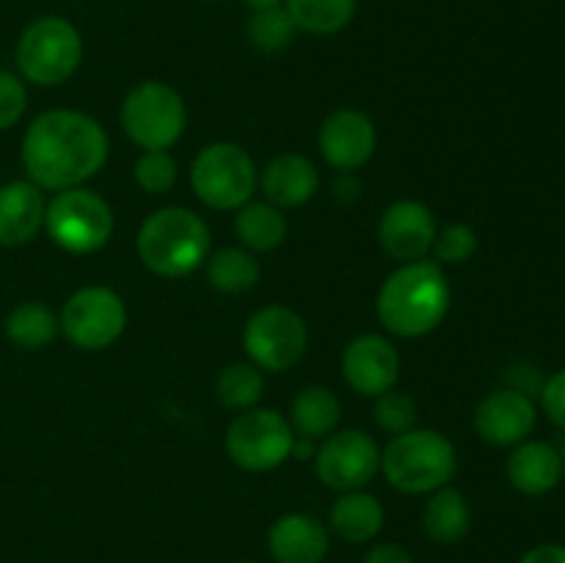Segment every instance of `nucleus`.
Segmentation results:
<instances>
[{"instance_id": "nucleus-1", "label": "nucleus", "mask_w": 565, "mask_h": 563, "mask_svg": "<svg viewBox=\"0 0 565 563\" xmlns=\"http://www.w3.org/2000/svg\"><path fill=\"white\" fill-rule=\"evenodd\" d=\"M110 141L94 116L72 108L39 114L22 136V166L42 191L81 188L105 166Z\"/></svg>"}, {"instance_id": "nucleus-2", "label": "nucleus", "mask_w": 565, "mask_h": 563, "mask_svg": "<svg viewBox=\"0 0 565 563\" xmlns=\"http://www.w3.org/2000/svg\"><path fill=\"white\" fill-rule=\"evenodd\" d=\"M450 301L452 290L445 268L434 259H417L386 276L375 298V312L386 331L417 340L439 329L450 312Z\"/></svg>"}, {"instance_id": "nucleus-3", "label": "nucleus", "mask_w": 565, "mask_h": 563, "mask_svg": "<svg viewBox=\"0 0 565 563\" xmlns=\"http://www.w3.org/2000/svg\"><path fill=\"white\" fill-rule=\"evenodd\" d=\"M136 252L143 268L163 279H180L207 263L213 235L207 221L193 210L171 204L149 215L136 235Z\"/></svg>"}, {"instance_id": "nucleus-4", "label": "nucleus", "mask_w": 565, "mask_h": 563, "mask_svg": "<svg viewBox=\"0 0 565 563\" xmlns=\"http://www.w3.org/2000/svg\"><path fill=\"white\" fill-rule=\"evenodd\" d=\"M381 472L401 495H430L456 478L458 453L441 431L412 428L392 436L381 453Z\"/></svg>"}, {"instance_id": "nucleus-5", "label": "nucleus", "mask_w": 565, "mask_h": 563, "mask_svg": "<svg viewBox=\"0 0 565 563\" xmlns=\"http://www.w3.org/2000/svg\"><path fill=\"white\" fill-rule=\"evenodd\" d=\"M17 70L22 81L53 88L70 81L83 61V36L66 17L44 14L28 22L17 39Z\"/></svg>"}, {"instance_id": "nucleus-6", "label": "nucleus", "mask_w": 565, "mask_h": 563, "mask_svg": "<svg viewBox=\"0 0 565 563\" xmlns=\"http://www.w3.org/2000/svg\"><path fill=\"white\" fill-rule=\"evenodd\" d=\"M119 125L136 147L169 149L188 127L185 99L169 83L143 81L121 99Z\"/></svg>"}, {"instance_id": "nucleus-7", "label": "nucleus", "mask_w": 565, "mask_h": 563, "mask_svg": "<svg viewBox=\"0 0 565 563\" xmlns=\"http://www.w3.org/2000/svg\"><path fill=\"white\" fill-rule=\"evenodd\" d=\"M191 185L199 202L213 210L243 208L259 185V171L252 155L232 141H215L199 149L191 163Z\"/></svg>"}, {"instance_id": "nucleus-8", "label": "nucleus", "mask_w": 565, "mask_h": 563, "mask_svg": "<svg viewBox=\"0 0 565 563\" xmlns=\"http://www.w3.org/2000/svg\"><path fill=\"white\" fill-rule=\"evenodd\" d=\"M44 230L64 252L94 254L108 246L114 235V210L88 188H66L50 199Z\"/></svg>"}, {"instance_id": "nucleus-9", "label": "nucleus", "mask_w": 565, "mask_h": 563, "mask_svg": "<svg viewBox=\"0 0 565 563\" xmlns=\"http://www.w3.org/2000/svg\"><path fill=\"white\" fill-rule=\"evenodd\" d=\"M292 442L296 431L290 419L265 406L237 412L224 436L230 458L246 472H270L281 467L287 458H292Z\"/></svg>"}, {"instance_id": "nucleus-10", "label": "nucleus", "mask_w": 565, "mask_h": 563, "mask_svg": "<svg viewBox=\"0 0 565 563\" xmlns=\"http://www.w3.org/2000/svg\"><path fill=\"white\" fill-rule=\"evenodd\" d=\"M243 348L252 364L265 373H287L301 362L309 348L307 320L281 304L257 309L243 329Z\"/></svg>"}, {"instance_id": "nucleus-11", "label": "nucleus", "mask_w": 565, "mask_h": 563, "mask_svg": "<svg viewBox=\"0 0 565 563\" xmlns=\"http://www.w3.org/2000/svg\"><path fill=\"white\" fill-rule=\"evenodd\" d=\"M58 326L81 351H105L125 334L127 307L110 287L88 285L66 298Z\"/></svg>"}, {"instance_id": "nucleus-12", "label": "nucleus", "mask_w": 565, "mask_h": 563, "mask_svg": "<svg viewBox=\"0 0 565 563\" xmlns=\"http://www.w3.org/2000/svg\"><path fill=\"white\" fill-rule=\"evenodd\" d=\"M381 472V450L370 434L359 428L334 431L315 450V475L326 489L359 491Z\"/></svg>"}, {"instance_id": "nucleus-13", "label": "nucleus", "mask_w": 565, "mask_h": 563, "mask_svg": "<svg viewBox=\"0 0 565 563\" xmlns=\"http://www.w3.org/2000/svg\"><path fill=\"white\" fill-rule=\"evenodd\" d=\"M539 403L513 386L489 392L475 408V431L491 447H516L519 442L533 436Z\"/></svg>"}, {"instance_id": "nucleus-14", "label": "nucleus", "mask_w": 565, "mask_h": 563, "mask_svg": "<svg viewBox=\"0 0 565 563\" xmlns=\"http://www.w3.org/2000/svg\"><path fill=\"white\" fill-rule=\"evenodd\" d=\"M342 379L356 395L379 397L401 379V353L384 334H359L342 351Z\"/></svg>"}, {"instance_id": "nucleus-15", "label": "nucleus", "mask_w": 565, "mask_h": 563, "mask_svg": "<svg viewBox=\"0 0 565 563\" xmlns=\"http://www.w3.org/2000/svg\"><path fill=\"white\" fill-rule=\"evenodd\" d=\"M436 215L428 204L401 199L384 210L379 221V243L397 263H417L425 259L436 241Z\"/></svg>"}, {"instance_id": "nucleus-16", "label": "nucleus", "mask_w": 565, "mask_h": 563, "mask_svg": "<svg viewBox=\"0 0 565 563\" xmlns=\"http://www.w3.org/2000/svg\"><path fill=\"white\" fill-rule=\"evenodd\" d=\"M379 132L364 110L340 108L320 125L318 149L337 171H356L375 155Z\"/></svg>"}, {"instance_id": "nucleus-17", "label": "nucleus", "mask_w": 565, "mask_h": 563, "mask_svg": "<svg viewBox=\"0 0 565 563\" xmlns=\"http://www.w3.org/2000/svg\"><path fill=\"white\" fill-rule=\"evenodd\" d=\"M329 528L312 513H285L268 530V552L276 563H323Z\"/></svg>"}, {"instance_id": "nucleus-18", "label": "nucleus", "mask_w": 565, "mask_h": 563, "mask_svg": "<svg viewBox=\"0 0 565 563\" xmlns=\"http://www.w3.org/2000/svg\"><path fill=\"white\" fill-rule=\"evenodd\" d=\"M508 484L524 497H544L563 480V461L557 445L544 439H524L511 447L505 461Z\"/></svg>"}, {"instance_id": "nucleus-19", "label": "nucleus", "mask_w": 565, "mask_h": 563, "mask_svg": "<svg viewBox=\"0 0 565 563\" xmlns=\"http://www.w3.org/2000/svg\"><path fill=\"white\" fill-rule=\"evenodd\" d=\"M47 202L42 188L31 180H11L0 185V246L20 248L31 243L44 226Z\"/></svg>"}, {"instance_id": "nucleus-20", "label": "nucleus", "mask_w": 565, "mask_h": 563, "mask_svg": "<svg viewBox=\"0 0 565 563\" xmlns=\"http://www.w3.org/2000/svg\"><path fill=\"white\" fill-rule=\"evenodd\" d=\"M265 202L276 208H301L320 191V171L307 155L281 152L259 174Z\"/></svg>"}, {"instance_id": "nucleus-21", "label": "nucleus", "mask_w": 565, "mask_h": 563, "mask_svg": "<svg viewBox=\"0 0 565 563\" xmlns=\"http://www.w3.org/2000/svg\"><path fill=\"white\" fill-rule=\"evenodd\" d=\"M384 506L370 491H342L329 511V530L348 544H370L384 530Z\"/></svg>"}, {"instance_id": "nucleus-22", "label": "nucleus", "mask_w": 565, "mask_h": 563, "mask_svg": "<svg viewBox=\"0 0 565 563\" xmlns=\"http://www.w3.org/2000/svg\"><path fill=\"white\" fill-rule=\"evenodd\" d=\"M469 528H472V508H469L463 491L452 489V486L430 491L423 508V530L430 541L452 546L467 539Z\"/></svg>"}, {"instance_id": "nucleus-23", "label": "nucleus", "mask_w": 565, "mask_h": 563, "mask_svg": "<svg viewBox=\"0 0 565 563\" xmlns=\"http://www.w3.org/2000/svg\"><path fill=\"white\" fill-rule=\"evenodd\" d=\"M342 419V403L329 386L312 384L296 395L290 406V425L296 436L303 439H323L337 431Z\"/></svg>"}, {"instance_id": "nucleus-24", "label": "nucleus", "mask_w": 565, "mask_h": 563, "mask_svg": "<svg viewBox=\"0 0 565 563\" xmlns=\"http://www.w3.org/2000/svg\"><path fill=\"white\" fill-rule=\"evenodd\" d=\"M237 241L248 252H274L285 243L287 237V219L281 210L270 202H246L243 208L235 210V221H232Z\"/></svg>"}, {"instance_id": "nucleus-25", "label": "nucleus", "mask_w": 565, "mask_h": 563, "mask_svg": "<svg viewBox=\"0 0 565 563\" xmlns=\"http://www.w3.org/2000/svg\"><path fill=\"white\" fill-rule=\"evenodd\" d=\"M3 331L11 346L22 348V351H39V348H47L58 337L61 326L58 315L47 304L25 301L11 309Z\"/></svg>"}, {"instance_id": "nucleus-26", "label": "nucleus", "mask_w": 565, "mask_h": 563, "mask_svg": "<svg viewBox=\"0 0 565 563\" xmlns=\"http://www.w3.org/2000/svg\"><path fill=\"white\" fill-rule=\"evenodd\" d=\"M207 279L215 290L226 293V296H241L248 293L263 276L259 259L254 252L237 246H224L218 252H210L207 257Z\"/></svg>"}, {"instance_id": "nucleus-27", "label": "nucleus", "mask_w": 565, "mask_h": 563, "mask_svg": "<svg viewBox=\"0 0 565 563\" xmlns=\"http://www.w3.org/2000/svg\"><path fill=\"white\" fill-rule=\"evenodd\" d=\"M298 31L309 36H334L356 17V0H285Z\"/></svg>"}, {"instance_id": "nucleus-28", "label": "nucleus", "mask_w": 565, "mask_h": 563, "mask_svg": "<svg viewBox=\"0 0 565 563\" xmlns=\"http://www.w3.org/2000/svg\"><path fill=\"white\" fill-rule=\"evenodd\" d=\"M265 392L263 370L252 362H232L215 381V395L232 412H246L259 403Z\"/></svg>"}, {"instance_id": "nucleus-29", "label": "nucleus", "mask_w": 565, "mask_h": 563, "mask_svg": "<svg viewBox=\"0 0 565 563\" xmlns=\"http://www.w3.org/2000/svg\"><path fill=\"white\" fill-rule=\"evenodd\" d=\"M296 22L287 14L285 6H270V9L254 11L248 20V42L263 53H279L296 39Z\"/></svg>"}, {"instance_id": "nucleus-30", "label": "nucleus", "mask_w": 565, "mask_h": 563, "mask_svg": "<svg viewBox=\"0 0 565 563\" xmlns=\"http://www.w3.org/2000/svg\"><path fill=\"white\" fill-rule=\"evenodd\" d=\"M138 188L147 193H166L177 182V160L166 149H143L132 166Z\"/></svg>"}, {"instance_id": "nucleus-31", "label": "nucleus", "mask_w": 565, "mask_h": 563, "mask_svg": "<svg viewBox=\"0 0 565 563\" xmlns=\"http://www.w3.org/2000/svg\"><path fill=\"white\" fill-rule=\"evenodd\" d=\"M375 425H379L384 434L397 436L406 434L417 423V403L406 392L390 390L384 395L375 397Z\"/></svg>"}, {"instance_id": "nucleus-32", "label": "nucleus", "mask_w": 565, "mask_h": 563, "mask_svg": "<svg viewBox=\"0 0 565 563\" xmlns=\"http://www.w3.org/2000/svg\"><path fill=\"white\" fill-rule=\"evenodd\" d=\"M434 263L445 265H463L467 259H472V254L478 252V232L469 224H447L445 230L436 232L434 241Z\"/></svg>"}, {"instance_id": "nucleus-33", "label": "nucleus", "mask_w": 565, "mask_h": 563, "mask_svg": "<svg viewBox=\"0 0 565 563\" xmlns=\"http://www.w3.org/2000/svg\"><path fill=\"white\" fill-rule=\"evenodd\" d=\"M28 108V88L20 75L0 70V132L11 130Z\"/></svg>"}, {"instance_id": "nucleus-34", "label": "nucleus", "mask_w": 565, "mask_h": 563, "mask_svg": "<svg viewBox=\"0 0 565 563\" xmlns=\"http://www.w3.org/2000/svg\"><path fill=\"white\" fill-rule=\"evenodd\" d=\"M539 406L550 417V423L557 425L565 434V368L544 381L539 392Z\"/></svg>"}, {"instance_id": "nucleus-35", "label": "nucleus", "mask_w": 565, "mask_h": 563, "mask_svg": "<svg viewBox=\"0 0 565 563\" xmlns=\"http://www.w3.org/2000/svg\"><path fill=\"white\" fill-rule=\"evenodd\" d=\"M544 381L546 379H541L539 368H533V364H516V368H511V373H508L505 386H513V390L524 392V395L530 397H539Z\"/></svg>"}, {"instance_id": "nucleus-36", "label": "nucleus", "mask_w": 565, "mask_h": 563, "mask_svg": "<svg viewBox=\"0 0 565 563\" xmlns=\"http://www.w3.org/2000/svg\"><path fill=\"white\" fill-rule=\"evenodd\" d=\"M364 563H414L412 552L401 544H375L364 555Z\"/></svg>"}, {"instance_id": "nucleus-37", "label": "nucleus", "mask_w": 565, "mask_h": 563, "mask_svg": "<svg viewBox=\"0 0 565 563\" xmlns=\"http://www.w3.org/2000/svg\"><path fill=\"white\" fill-rule=\"evenodd\" d=\"M516 563H565V544L546 541V544H539L524 552Z\"/></svg>"}, {"instance_id": "nucleus-38", "label": "nucleus", "mask_w": 565, "mask_h": 563, "mask_svg": "<svg viewBox=\"0 0 565 563\" xmlns=\"http://www.w3.org/2000/svg\"><path fill=\"white\" fill-rule=\"evenodd\" d=\"M243 3H246L252 11H259V9H270V6H281V0H243Z\"/></svg>"}, {"instance_id": "nucleus-39", "label": "nucleus", "mask_w": 565, "mask_h": 563, "mask_svg": "<svg viewBox=\"0 0 565 563\" xmlns=\"http://www.w3.org/2000/svg\"><path fill=\"white\" fill-rule=\"evenodd\" d=\"M557 453H561V461H563V478H565V434L557 442Z\"/></svg>"}, {"instance_id": "nucleus-40", "label": "nucleus", "mask_w": 565, "mask_h": 563, "mask_svg": "<svg viewBox=\"0 0 565 563\" xmlns=\"http://www.w3.org/2000/svg\"><path fill=\"white\" fill-rule=\"evenodd\" d=\"M235 563H254V561H235Z\"/></svg>"}, {"instance_id": "nucleus-41", "label": "nucleus", "mask_w": 565, "mask_h": 563, "mask_svg": "<svg viewBox=\"0 0 565 563\" xmlns=\"http://www.w3.org/2000/svg\"><path fill=\"white\" fill-rule=\"evenodd\" d=\"M204 3H213V0H204Z\"/></svg>"}]
</instances>
